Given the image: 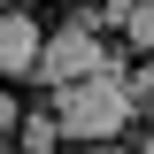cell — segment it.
Segmentation results:
<instances>
[{"mask_svg": "<svg viewBox=\"0 0 154 154\" xmlns=\"http://www.w3.org/2000/svg\"><path fill=\"white\" fill-rule=\"evenodd\" d=\"M131 69H123V54L108 46V69L100 77H77V85H62L54 93V116H62V131L85 139V146H108L123 123H131Z\"/></svg>", "mask_w": 154, "mask_h": 154, "instance_id": "1", "label": "cell"}, {"mask_svg": "<svg viewBox=\"0 0 154 154\" xmlns=\"http://www.w3.org/2000/svg\"><path fill=\"white\" fill-rule=\"evenodd\" d=\"M100 23L108 16H69L62 31H46V62H38V85H77V77H100L108 69V46H100Z\"/></svg>", "mask_w": 154, "mask_h": 154, "instance_id": "2", "label": "cell"}, {"mask_svg": "<svg viewBox=\"0 0 154 154\" xmlns=\"http://www.w3.org/2000/svg\"><path fill=\"white\" fill-rule=\"evenodd\" d=\"M38 62H46V31L23 8H8V23H0V69L8 77H38Z\"/></svg>", "mask_w": 154, "mask_h": 154, "instance_id": "3", "label": "cell"}, {"mask_svg": "<svg viewBox=\"0 0 154 154\" xmlns=\"http://www.w3.org/2000/svg\"><path fill=\"white\" fill-rule=\"evenodd\" d=\"M16 139H23V154H54V139H69V131H62V116L46 108V116H23Z\"/></svg>", "mask_w": 154, "mask_h": 154, "instance_id": "4", "label": "cell"}, {"mask_svg": "<svg viewBox=\"0 0 154 154\" xmlns=\"http://www.w3.org/2000/svg\"><path fill=\"white\" fill-rule=\"evenodd\" d=\"M131 93H139V100H154V62H146V69H131Z\"/></svg>", "mask_w": 154, "mask_h": 154, "instance_id": "5", "label": "cell"}, {"mask_svg": "<svg viewBox=\"0 0 154 154\" xmlns=\"http://www.w3.org/2000/svg\"><path fill=\"white\" fill-rule=\"evenodd\" d=\"M146 131H154V123H146Z\"/></svg>", "mask_w": 154, "mask_h": 154, "instance_id": "6", "label": "cell"}]
</instances>
